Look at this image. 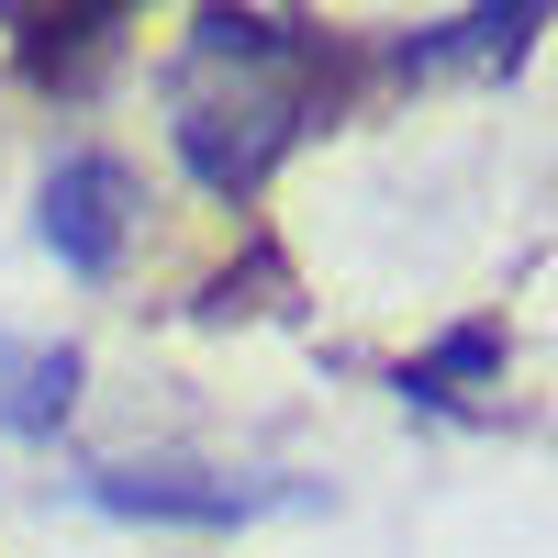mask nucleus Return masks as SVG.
<instances>
[{
	"instance_id": "1",
	"label": "nucleus",
	"mask_w": 558,
	"mask_h": 558,
	"mask_svg": "<svg viewBox=\"0 0 558 558\" xmlns=\"http://www.w3.org/2000/svg\"><path fill=\"white\" fill-rule=\"evenodd\" d=\"M313 89H324V34L302 12H202L191 68H179V157H191V179L246 202L302 146Z\"/></svg>"
},
{
	"instance_id": "5",
	"label": "nucleus",
	"mask_w": 558,
	"mask_h": 558,
	"mask_svg": "<svg viewBox=\"0 0 558 558\" xmlns=\"http://www.w3.org/2000/svg\"><path fill=\"white\" fill-rule=\"evenodd\" d=\"M68 402H78V347L0 336V425H12V436H57Z\"/></svg>"
},
{
	"instance_id": "7",
	"label": "nucleus",
	"mask_w": 558,
	"mask_h": 558,
	"mask_svg": "<svg viewBox=\"0 0 558 558\" xmlns=\"http://www.w3.org/2000/svg\"><path fill=\"white\" fill-rule=\"evenodd\" d=\"M458 380H502V324H458L447 347H425V357L402 368L413 402H458Z\"/></svg>"
},
{
	"instance_id": "6",
	"label": "nucleus",
	"mask_w": 558,
	"mask_h": 558,
	"mask_svg": "<svg viewBox=\"0 0 558 558\" xmlns=\"http://www.w3.org/2000/svg\"><path fill=\"white\" fill-rule=\"evenodd\" d=\"M536 34H547L536 0H514V12H458V23H436V34H413L402 68H413V78H436V68H514Z\"/></svg>"
},
{
	"instance_id": "2",
	"label": "nucleus",
	"mask_w": 558,
	"mask_h": 558,
	"mask_svg": "<svg viewBox=\"0 0 558 558\" xmlns=\"http://www.w3.org/2000/svg\"><path fill=\"white\" fill-rule=\"evenodd\" d=\"M134 235V168L123 157H57V179H45V246H57V268L101 279Z\"/></svg>"
},
{
	"instance_id": "3",
	"label": "nucleus",
	"mask_w": 558,
	"mask_h": 558,
	"mask_svg": "<svg viewBox=\"0 0 558 558\" xmlns=\"http://www.w3.org/2000/svg\"><path fill=\"white\" fill-rule=\"evenodd\" d=\"M123 34H134V12H112V0H89V12H12V57L45 89H89L123 57Z\"/></svg>"
},
{
	"instance_id": "4",
	"label": "nucleus",
	"mask_w": 558,
	"mask_h": 558,
	"mask_svg": "<svg viewBox=\"0 0 558 558\" xmlns=\"http://www.w3.org/2000/svg\"><path fill=\"white\" fill-rule=\"evenodd\" d=\"M89 502H101V514H168V525H246L268 492H246V481H191V470H101Z\"/></svg>"
}]
</instances>
